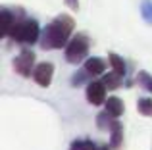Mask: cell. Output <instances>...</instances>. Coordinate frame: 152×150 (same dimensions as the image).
Segmentation results:
<instances>
[{
	"mask_svg": "<svg viewBox=\"0 0 152 150\" xmlns=\"http://www.w3.org/2000/svg\"><path fill=\"white\" fill-rule=\"evenodd\" d=\"M73 29H75V21L71 15L67 14H60L42 29L41 33V44L42 50H60L66 48L69 39L73 37Z\"/></svg>",
	"mask_w": 152,
	"mask_h": 150,
	"instance_id": "obj_1",
	"label": "cell"
},
{
	"mask_svg": "<svg viewBox=\"0 0 152 150\" xmlns=\"http://www.w3.org/2000/svg\"><path fill=\"white\" fill-rule=\"evenodd\" d=\"M41 25H39L37 19L31 17H21L14 23L10 31V39L19 44H35V42L41 41Z\"/></svg>",
	"mask_w": 152,
	"mask_h": 150,
	"instance_id": "obj_2",
	"label": "cell"
},
{
	"mask_svg": "<svg viewBox=\"0 0 152 150\" xmlns=\"http://www.w3.org/2000/svg\"><path fill=\"white\" fill-rule=\"evenodd\" d=\"M89 48H91V39L87 33H77L69 39L66 46V62L67 64H81L89 58Z\"/></svg>",
	"mask_w": 152,
	"mask_h": 150,
	"instance_id": "obj_3",
	"label": "cell"
},
{
	"mask_svg": "<svg viewBox=\"0 0 152 150\" xmlns=\"http://www.w3.org/2000/svg\"><path fill=\"white\" fill-rule=\"evenodd\" d=\"M35 62H37V56L31 48H23L18 56L14 58V69L18 75L21 77H33V69H35Z\"/></svg>",
	"mask_w": 152,
	"mask_h": 150,
	"instance_id": "obj_4",
	"label": "cell"
},
{
	"mask_svg": "<svg viewBox=\"0 0 152 150\" xmlns=\"http://www.w3.org/2000/svg\"><path fill=\"white\" fill-rule=\"evenodd\" d=\"M106 85H104V81L100 79H93L91 83H87V89H85V96H87V102L93 106H104V102H106Z\"/></svg>",
	"mask_w": 152,
	"mask_h": 150,
	"instance_id": "obj_5",
	"label": "cell"
},
{
	"mask_svg": "<svg viewBox=\"0 0 152 150\" xmlns=\"http://www.w3.org/2000/svg\"><path fill=\"white\" fill-rule=\"evenodd\" d=\"M52 77H54V64H52V62H41V64L35 66V69H33V81L37 83L39 87L48 89L50 83H52Z\"/></svg>",
	"mask_w": 152,
	"mask_h": 150,
	"instance_id": "obj_6",
	"label": "cell"
},
{
	"mask_svg": "<svg viewBox=\"0 0 152 150\" xmlns=\"http://www.w3.org/2000/svg\"><path fill=\"white\" fill-rule=\"evenodd\" d=\"M83 68L87 69L93 77H98V75H104L106 73V62L98 56H91L83 62Z\"/></svg>",
	"mask_w": 152,
	"mask_h": 150,
	"instance_id": "obj_7",
	"label": "cell"
},
{
	"mask_svg": "<svg viewBox=\"0 0 152 150\" xmlns=\"http://www.w3.org/2000/svg\"><path fill=\"white\" fill-rule=\"evenodd\" d=\"M104 110H106L110 116L119 117V116H123V112H125V104H123V100L119 96H108L106 102H104Z\"/></svg>",
	"mask_w": 152,
	"mask_h": 150,
	"instance_id": "obj_8",
	"label": "cell"
},
{
	"mask_svg": "<svg viewBox=\"0 0 152 150\" xmlns=\"http://www.w3.org/2000/svg\"><path fill=\"white\" fill-rule=\"evenodd\" d=\"M110 146H112V150L123 148V125L118 119H115V123L110 129Z\"/></svg>",
	"mask_w": 152,
	"mask_h": 150,
	"instance_id": "obj_9",
	"label": "cell"
},
{
	"mask_svg": "<svg viewBox=\"0 0 152 150\" xmlns=\"http://www.w3.org/2000/svg\"><path fill=\"white\" fill-rule=\"evenodd\" d=\"M102 81H104V85H106L108 90H115V89H119V87L123 85V75H119L118 71L112 69V71L102 75Z\"/></svg>",
	"mask_w": 152,
	"mask_h": 150,
	"instance_id": "obj_10",
	"label": "cell"
},
{
	"mask_svg": "<svg viewBox=\"0 0 152 150\" xmlns=\"http://www.w3.org/2000/svg\"><path fill=\"white\" fill-rule=\"evenodd\" d=\"M108 62H110V68L114 69V71H118L119 75H123V77H125V73H127V64H125V60H123L119 54L110 52V54H108Z\"/></svg>",
	"mask_w": 152,
	"mask_h": 150,
	"instance_id": "obj_11",
	"label": "cell"
},
{
	"mask_svg": "<svg viewBox=\"0 0 152 150\" xmlns=\"http://www.w3.org/2000/svg\"><path fill=\"white\" fill-rule=\"evenodd\" d=\"M115 119H118V117L110 116L106 110L100 112V114H96V125H98V129H102V131H110L112 125L115 123Z\"/></svg>",
	"mask_w": 152,
	"mask_h": 150,
	"instance_id": "obj_12",
	"label": "cell"
},
{
	"mask_svg": "<svg viewBox=\"0 0 152 150\" xmlns=\"http://www.w3.org/2000/svg\"><path fill=\"white\" fill-rule=\"evenodd\" d=\"M137 110H139V114H141V116L152 117V98L141 96V98L137 100Z\"/></svg>",
	"mask_w": 152,
	"mask_h": 150,
	"instance_id": "obj_13",
	"label": "cell"
},
{
	"mask_svg": "<svg viewBox=\"0 0 152 150\" xmlns=\"http://www.w3.org/2000/svg\"><path fill=\"white\" fill-rule=\"evenodd\" d=\"M69 150H98V144L89 139H77L69 144Z\"/></svg>",
	"mask_w": 152,
	"mask_h": 150,
	"instance_id": "obj_14",
	"label": "cell"
},
{
	"mask_svg": "<svg viewBox=\"0 0 152 150\" xmlns=\"http://www.w3.org/2000/svg\"><path fill=\"white\" fill-rule=\"evenodd\" d=\"M91 81H93V75L83 68V69H79L77 73H73V77H71V87H81L83 83H91Z\"/></svg>",
	"mask_w": 152,
	"mask_h": 150,
	"instance_id": "obj_15",
	"label": "cell"
},
{
	"mask_svg": "<svg viewBox=\"0 0 152 150\" xmlns=\"http://www.w3.org/2000/svg\"><path fill=\"white\" fill-rule=\"evenodd\" d=\"M137 85L145 89L146 92H152V75L148 71H139L137 73Z\"/></svg>",
	"mask_w": 152,
	"mask_h": 150,
	"instance_id": "obj_16",
	"label": "cell"
},
{
	"mask_svg": "<svg viewBox=\"0 0 152 150\" xmlns=\"http://www.w3.org/2000/svg\"><path fill=\"white\" fill-rule=\"evenodd\" d=\"M141 15L148 25H152V2L150 0H142L141 2Z\"/></svg>",
	"mask_w": 152,
	"mask_h": 150,
	"instance_id": "obj_17",
	"label": "cell"
},
{
	"mask_svg": "<svg viewBox=\"0 0 152 150\" xmlns=\"http://www.w3.org/2000/svg\"><path fill=\"white\" fill-rule=\"evenodd\" d=\"M64 2H66V6L69 8V10H73V12L79 10V0H64Z\"/></svg>",
	"mask_w": 152,
	"mask_h": 150,
	"instance_id": "obj_18",
	"label": "cell"
},
{
	"mask_svg": "<svg viewBox=\"0 0 152 150\" xmlns=\"http://www.w3.org/2000/svg\"><path fill=\"white\" fill-rule=\"evenodd\" d=\"M98 150H112L110 144H98Z\"/></svg>",
	"mask_w": 152,
	"mask_h": 150,
	"instance_id": "obj_19",
	"label": "cell"
}]
</instances>
